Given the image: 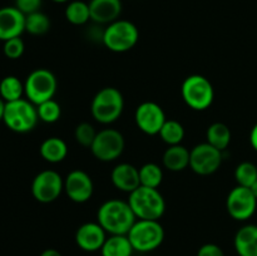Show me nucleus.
Returning <instances> with one entry per match:
<instances>
[{
  "label": "nucleus",
  "instance_id": "f257e3e1",
  "mask_svg": "<svg viewBox=\"0 0 257 256\" xmlns=\"http://www.w3.org/2000/svg\"><path fill=\"white\" fill-rule=\"evenodd\" d=\"M137 221L128 201L112 198L99 206L97 222L109 235H127Z\"/></svg>",
  "mask_w": 257,
  "mask_h": 256
},
{
  "label": "nucleus",
  "instance_id": "f03ea898",
  "mask_svg": "<svg viewBox=\"0 0 257 256\" xmlns=\"http://www.w3.org/2000/svg\"><path fill=\"white\" fill-rule=\"evenodd\" d=\"M131 208L137 220H157L165 215L166 201L158 188L140 186L128 198Z\"/></svg>",
  "mask_w": 257,
  "mask_h": 256
},
{
  "label": "nucleus",
  "instance_id": "7ed1b4c3",
  "mask_svg": "<svg viewBox=\"0 0 257 256\" xmlns=\"http://www.w3.org/2000/svg\"><path fill=\"white\" fill-rule=\"evenodd\" d=\"M124 98L114 87H104L97 92L90 104L93 118L102 124H110L122 115Z\"/></svg>",
  "mask_w": 257,
  "mask_h": 256
},
{
  "label": "nucleus",
  "instance_id": "20e7f679",
  "mask_svg": "<svg viewBox=\"0 0 257 256\" xmlns=\"http://www.w3.org/2000/svg\"><path fill=\"white\" fill-rule=\"evenodd\" d=\"M140 40V30L130 20L118 19L107 25L102 33V42L107 49L125 53L136 47Z\"/></svg>",
  "mask_w": 257,
  "mask_h": 256
},
{
  "label": "nucleus",
  "instance_id": "39448f33",
  "mask_svg": "<svg viewBox=\"0 0 257 256\" xmlns=\"http://www.w3.org/2000/svg\"><path fill=\"white\" fill-rule=\"evenodd\" d=\"M38 117L37 105L33 104L27 98L8 102L5 104L3 122L13 132L28 133L37 125Z\"/></svg>",
  "mask_w": 257,
  "mask_h": 256
},
{
  "label": "nucleus",
  "instance_id": "423d86ee",
  "mask_svg": "<svg viewBox=\"0 0 257 256\" xmlns=\"http://www.w3.org/2000/svg\"><path fill=\"white\" fill-rule=\"evenodd\" d=\"M181 94L186 104L195 110H206L215 99L212 83L201 74L188 75L182 83Z\"/></svg>",
  "mask_w": 257,
  "mask_h": 256
},
{
  "label": "nucleus",
  "instance_id": "0eeeda50",
  "mask_svg": "<svg viewBox=\"0 0 257 256\" xmlns=\"http://www.w3.org/2000/svg\"><path fill=\"white\" fill-rule=\"evenodd\" d=\"M127 236L135 251L150 252L162 245L165 228L157 220H137Z\"/></svg>",
  "mask_w": 257,
  "mask_h": 256
},
{
  "label": "nucleus",
  "instance_id": "6e6552de",
  "mask_svg": "<svg viewBox=\"0 0 257 256\" xmlns=\"http://www.w3.org/2000/svg\"><path fill=\"white\" fill-rule=\"evenodd\" d=\"M58 80L53 72L45 68L34 69L24 82V94L28 100L38 105L45 100L53 99L57 93Z\"/></svg>",
  "mask_w": 257,
  "mask_h": 256
},
{
  "label": "nucleus",
  "instance_id": "1a4fd4ad",
  "mask_svg": "<svg viewBox=\"0 0 257 256\" xmlns=\"http://www.w3.org/2000/svg\"><path fill=\"white\" fill-rule=\"evenodd\" d=\"M125 147V141L122 133L113 128L99 131L90 146L93 156L102 162H112L119 158Z\"/></svg>",
  "mask_w": 257,
  "mask_h": 256
},
{
  "label": "nucleus",
  "instance_id": "9d476101",
  "mask_svg": "<svg viewBox=\"0 0 257 256\" xmlns=\"http://www.w3.org/2000/svg\"><path fill=\"white\" fill-rule=\"evenodd\" d=\"M64 191V180L54 170L38 173L32 182V195L38 202L50 203L59 198Z\"/></svg>",
  "mask_w": 257,
  "mask_h": 256
},
{
  "label": "nucleus",
  "instance_id": "9b49d317",
  "mask_svg": "<svg viewBox=\"0 0 257 256\" xmlns=\"http://www.w3.org/2000/svg\"><path fill=\"white\" fill-rule=\"evenodd\" d=\"M222 151L210 143H200L190 151V168L200 176H210L222 165Z\"/></svg>",
  "mask_w": 257,
  "mask_h": 256
},
{
  "label": "nucleus",
  "instance_id": "f8f14e48",
  "mask_svg": "<svg viewBox=\"0 0 257 256\" xmlns=\"http://www.w3.org/2000/svg\"><path fill=\"white\" fill-rule=\"evenodd\" d=\"M257 207V198L248 187L236 186L226 198V208L233 220L246 221L251 218Z\"/></svg>",
  "mask_w": 257,
  "mask_h": 256
},
{
  "label": "nucleus",
  "instance_id": "ddd939ff",
  "mask_svg": "<svg viewBox=\"0 0 257 256\" xmlns=\"http://www.w3.org/2000/svg\"><path fill=\"white\" fill-rule=\"evenodd\" d=\"M137 127L148 136H156L167 120L163 108L156 102H143L135 112Z\"/></svg>",
  "mask_w": 257,
  "mask_h": 256
},
{
  "label": "nucleus",
  "instance_id": "4468645a",
  "mask_svg": "<svg viewBox=\"0 0 257 256\" xmlns=\"http://www.w3.org/2000/svg\"><path fill=\"white\" fill-rule=\"evenodd\" d=\"M64 192L73 202H87L92 198L94 192L92 177L82 170H73L68 173L64 180Z\"/></svg>",
  "mask_w": 257,
  "mask_h": 256
},
{
  "label": "nucleus",
  "instance_id": "2eb2a0df",
  "mask_svg": "<svg viewBox=\"0 0 257 256\" xmlns=\"http://www.w3.org/2000/svg\"><path fill=\"white\" fill-rule=\"evenodd\" d=\"M107 240V232L98 222H85L78 227L75 232V243L87 252L100 251Z\"/></svg>",
  "mask_w": 257,
  "mask_h": 256
},
{
  "label": "nucleus",
  "instance_id": "dca6fc26",
  "mask_svg": "<svg viewBox=\"0 0 257 256\" xmlns=\"http://www.w3.org/2000/svg\"><path fill=\"white\" fill-rule=\"evenodd\" d=\"M25 32V15L15 7L0 8V40L18 38Z\"/></svg>",
  "mask_w": 257,
  "mask_h": 256
},
{
  "label": "nucleus",
  "instance_id": "f3484780",
  "mask_svg": "<svg viewBox=\"0 0 257 256\" xmlns=\"http://www.w3.org/2000/svg\"><path fill=\"white\" fill-rule=\"evenodd\" d=\"M110 180L117 190L131 193L141 186L140 168L131 163H119L112 170Z\"/></svg>",
  "mask_w": 257,
  "mask_h": 256
},
{
  "label": "nucleus",
  "instance_id": "a211bd4d",
  "mask_svg": "<svg viewBox=\"0 0 257 256\" xmlns=\"http://www.w3.org/2000/svg\"><path fill=\"white\" fill-rule=\"evenodd\" d=\"M90 20L97 24H110L119 18L122 13L120 0H90Z\"/></svg>",
  "mask_w": 257,
  "mask_h": 256
},
{
  "label": "nucleus",
  "instance_id": "6ab92c4d",
  "mask_svg": "<svg viewBox=\"0 0 257 256\" xmlns=\"http://www.w3.org/2000/svg\"><path fill=\"white\" fill-rule=\"evenodd\" d=\"M233 246L238 256H257V225H245L236 232Z\"/></svg>",
  "mask_w": 257,
  "mask_h": 256
},
{
  "label": "nucleus",
  "instance_id": "aec40b11",
  "mask_svg": "<svg viewBox=\"0 0 257 256\" xmlns=\"http://www.w3.org/2000/svg\"><path fill=\"white\" fill-rule=\"evenodd\" d=\"M163 166L172 172H180L190 167V151L182 145L168 146L162 158Z\"/></svg>",
  "mask_w": 257,
  "mask_h": 256
},
{
  "label": "nucleus",
  "instance_id": "412c9836",
  "mask_svg": "<svg viewBox=\"0 0 257 256\" xmlns=\"http://www.w3.org/2000/svg\"><path fill=\"white\" fill-rule=\"evenodd\" d=\"M40 156L49 163H59L68 155V146L59 137H49L44 140L39 148Z\"/></svg>",
  "mask_w": 257,
  "mask_h": 256
},
{
  "label": "nucleus",
  "instance_id": "4be33fe9",
  "mask_svg": "<svg viewBox=\"0 0 257 256\" xmlns=\"http://www.w3.org/2000/svg\"><path fill=\"white\" fill-rule=\"evenodd\" d=\"M133 251L127 235H109L100 248L102 256H133Z\"/></svg>",
  "mask_w": 257,
  "mask_h": 256
},
{
  "label": "nucleus",
  "instance_id": "5701e85b",
  "mask_svg": "<svg viewBox=\"0 0 257 256\" xmlns=\"http://www.w3.org/2000/svg\"><path fill=\"white\" fill-rule=\"evenodd\" d=\"M207 143L220 151H225L231 142V131L225 123H212L206 132Z\"/></svg>",
  "mask_w": 257,
  "mask_h": 256
},
{
  "label": "nucleus",
  "instance_id": "b1692460",
  "mask_svg": "<svg viewBox=\"0 0 257 256\" xmlns=\"http://www.w3.org/2000/svg\"><path fill=\"white\" fill-rule=\"evenodd\" d=\"M65 19L73 25H84L90 20L89 4L82 0H72L65 8Z\"/></svg>",
  "mask_w": 257,
  "mask_h": 256
},
{
  "label": "nucleus",
  "instance_id": "393cba45",
  "mask_svg": "<svg viewBox=\"0 0 257 256\" xmlns=\"http://www.w3.org/2000/svg\"><path fill=\"white\" fill-rule=\"evenodd\" d=\"M24 95V83L15 75H7L0 80V97L8 102L22 99Z\"/></svg>",
  "mask_w": 257,
  "mask_h": 256
},
{
  "label": "nucleus",
  "instance_id": "a878e982",
  "mask_svg": "<svg viewBox=\"0 0 257 256\" xmlns=\"http://www.w3.org/2000/svg\"><path fill=\"white\" fill-rule=\"evenodd\" d=\"M50 29V19L47 14L39 12L32 13L29 15H25V32L29 34L39 37L44 35Z\"/></svg>",
  "mask_w": 257,
  "mask_h": 256
},
{
  "label": "nucleus",
  "instance_id": "bb28decb",
  "mask_svg": "<svg viewBox=\"0 0 257 256\" xmlns=\"http://www.w3.org/2000/svg\"><path fill=\"white\" fill-rule=\"evenodd\" d=\"M158 135L162 138L163 142L167 143L168 146L181 145V142L185 138V128L178 120L167 119Z\"/></svg>",
  "mask_w": 257,
  "mask_h": 256
},
{
  "label": "nucleus",
  "instance_id": "cd10ccee",
  "mask_svg": "<svg viewBox=\"0 0 257 256\" xmlns=\"http://www.w3.org/2000/svg\"><path fill=\"white\" fill-rule=\"evenodd\" d=\"M141 186L158 188L163 181V171L157 163H146L140 168Z\"/></svg>",
  "mask_w": 257,
  "mask_h": 256
},
{
  "label": "nucleus",
  "instance_id": "c85d7f7f",
  "mask_svg": "<svg viewBox=\"0 0 257 256\" xmlns=\"http://www.w3.org/2000/svg\"><path fill=\"white\" fill-rule=\"evenodd\" d=\"M37 110L39 119L45 123L58 122L60 115H62V108H60V104L54 99V98L38 104Z\"/></svg>",
  "mask_w": 257,
  "mask_h": 256
},
{
  "label": "nucleus",
  "instance_id": "c756f323",
  "mask_svg": "<svg viewBox=\"0 0 257 256\" xmlns=\"http://www.w3.org/2000/svg\"><path fill=\"white\" fill-rule=\"evenodd\" d=\"M235 180L238 186L248 187L257 180V167L252 162H241L235 170Z\"/></svg>",
  "mask_w": 257,
  "mask_h": 256
},
{
  "label": "nucleus",
  "instance_id": "7c9ffc66",
  "mask_svg": "<svg viewBox=\"0 0 257 256\" xmlns=\"http://www.w3.org/2000/svg\"><path fill=\"white\" fill-rule=\"evenodd\" d=\"M97 133L98 132H95L94 127H93L90 123L83 122V123H79V124L75 127L74 137H75V141H77L80 146L90 148V146H92L93 142H94V138L95 136H97Z\"/></svg>",
  "mask_w": 257,
  "mask_h": 256
},
{
  "label": "nucleus",
  "instance_id": "2f4dec72",
  "mask_svg": "<svg viewBox=\"0 0 257 256\" xmlns=\"http://www.w3.org/2000/svg\"><path fill=\"white\" fill-rule=\"evenodd\" d=\"M25 44L24 40L20 37L12 38L9 40H5L4 45H3V52L8 59H19L23 54H24Z\"/></svg>",
  "mask_w": 257,
  "mask_h": 256
},
{
  "label": "nucleus",
  "instance_id": "473e14b6",
  "mask_svg": "<svg viewBox=\"0 0 257 256\" xmlns=\"http://www.w3.org/2000/svg\"><path fill=\"white\" fill-rule=\"evenodd\" d=\"M40 7H42V0H15V8L24 15L39 12Z\"/></svg>",
  "mask_w": 257,
  "mask_h": 256
},
{
  "label": "nucleus",
  "instance_id": "72a5a7b5",
  "mask_svg": "<svg viewBox=\"0 0 257 256\" xmlns=\"http://www.w3.org/2000/svg\"><path fill=\"white\" fill-rule=\"evenodd\" d=\"M197 256H225V253L216 243H205L198 248Z\"/></svg>",
  "mask_w": 257,
  "mask_h": 256
},
{
  "label": "nucleus",
  "instance_id": "f704fd0d",
  "mask_svg": "<svg viewBox=\"0 0 257 256\" xmlns=\"http://www.w3.org/2000/svg\"><path fill=\"white\" fill-rule=\"evenodd\" d=\"M250 143L251 146H252L253 150L257 152V123L253 125L252 130H251L250 132Z\"/></svg>",
  "mask_w": 257,
  "mask_h": 256
},
{
  "label": "nucleus",
  "instance_id": "c9c22d12",
  "mask_svg": "<svg viewBox=\"0 0 257 256\" xmlns=\"http://www.w3.org/2000/svg\"><path fill=\"white\" fill-rule=\"evenodd\" d=\"M40 256H62V253L58 250H55V248H47V250H44L40 253Z\"/></svg>",
  "mask_w": 257,
  "mask_h": 256
},
{
  "label": "nucleus",
  "instance_id": "e433bc0d",
  "mask_svg": "<svg viewBox=\"0 0 257 256\" xmlns=\"http://www.w3.org/2000/svg\"><path fill=\"white\" fill-rule=\"evenodd\" d=\"M5 100L3 99L2 97H0V122L3 120V118H4V110H5Z\"/></svg>",
  "mask_w": 257,
  "mask_h": 256
},
{
  "label": "nucleus",
  "instance_id": "4c0bfd02",
  "mask_svg": "<svg viewBox=\"0 0 257 256\" xmlns=\"http://www.w3.org/2000/svg\"><path fill=\"white\" fill-rule=\"evenodd\" d=\"M250 190L252 191V193H253V195H255V197L257 198V180L255 181V183H253V185L251 186Z\"/></svg>",
  "mask_w": 257,
  "mask_h": 256
},
{
  "label": "nucleus",
  "instance_id": "58836bf2",
  "mask_svg": "<svg viewBox=\"0 0 257 256\" xmlns=\"http://www.w3.org/2000/svg\"><path fill=\"white\" fill-rule=\"evenodd\" d=\"M54 3H68L70 2V0H53Z\"/></svg>",
  "mask_w": 257,
  "mask_h": 256
}]
</instances>
